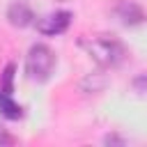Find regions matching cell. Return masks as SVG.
<instances>
[{"label": "cell", "mask_w": 147, "mask_h": 147, "mask_svg": "<svg viewBox=\"0 0 147 147\" xmlns=\"http://www.w3.org/2000/svg\"><path fill=\"white\" fill-rule=\"evenodd\" d=\"M11 80H14V64H7L5 71H2V85H0V90L7 92V94H11V92H14Z\"/></svg>", "instance_id": "7"}, {"label": "cell", "mask_w": 147, "mask_h": 147, "mask_svg": "<svg viewBox=\"0 0 147 147\" xmlns=\"http://www.w3.org/2000/svg\"><path fill=\"white\" fill-rule=\"evenodd\" d=\"M7 18H9V23H11L14 28H28V25L32 23L34 14H32V9H30L25 2H14V5H9V9H7Z\"/></svg>", "instance_id": "4"}, {"label": "cell", "mask_w": 147, "mask_h": 147, "mask_svg": "<svg viewBox=\"0 0 147 147\" xmlns=\"http://www.w3.org/2000/svg\"><path fill=\"white\" fill-rule=\"evenodd\" d=\"M117 16H119L126 25H136V23H140V21L145 18L142 9H140L136 2H131V0H122V2L117 5Z\"/></svg>", "instance_id": "5"}, {"label": "cell", "mask_w": 147, "mask_h": 147, "mask_svg": "<svg viewBox=\"0 0 147 147\" xmlns=\"http://www.w3.org/2000/svg\"><path fill=\"white\" fill-rule=\"evenodd\" d=\"M55 69V53L46 44H34L30 46L25 55V74L34 83H46Z\"/></svg>", "instance_id": "2"}, {"label": "cell", "mask_w": 147, "mask_h": 147, "mask_svg": "<svg viewBox=\"0 0 147 147\" xmlns=\"http://www.w3.org/2000/svg\"><path fill=\"white\" fill-rule=\"evenodd\" d=\"M5 145H14V138H11V133L0 124V147H5Z\"/></svg>", "instance_id": "8"}, {"label": "cell", "mask_w": 147, "mask_h": 147, "mask_svg": "<svg viewBox=\"0 0 147 147\" xmlns=\"http://www.w3.org/2000/svg\"><path fill=\"white\" fill-rule=\"evenodd\" d=\"M71 23V14L69 11H53V14H46L37 21V30L41 34H62Z\"/></svg>", "instance_id": "3"}, {"label": "cell", "mask_w": 147, "mask_h": 147, "mask_svg": "<svg viewBox=\"0 0 147 147\" xmlns=\"http://www.w3.org/2000/svg\"><path fill=\"white\" fill-rule=\"evenodd\" d=\"M80 46H83V48L90 53V57H92L96 64H101L103 69H113V67L122 64V60H124V55H126L124 46H122L117 39L108 37V34L83 37V39H80Z\"/></svg>", "instance_id": "1"}, {"label": "cell", "mask_w": 147, "mask_h": 147, "mask_svg": "<svg viewBox=\"0 0 147 147\" xmlns=\"http://www.w3.org/2000/svg\"><path fill=\"white\" fill-rule=\"evenodd\" d=\"M0 113H2L5 117H9V119H18V117L23 115L21 106L11 99V94H7V92H2V90H0Z\"/></svg>", "instance_id": "6"}]
</instances>
